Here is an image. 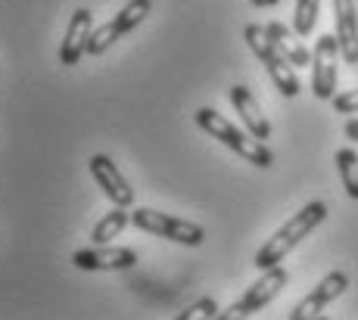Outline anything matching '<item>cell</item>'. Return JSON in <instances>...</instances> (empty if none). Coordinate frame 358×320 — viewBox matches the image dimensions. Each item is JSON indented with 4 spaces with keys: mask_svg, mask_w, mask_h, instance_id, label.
I'll list each match as a JSON object with an SVG mask.
<instances>
[{
    "mask_svg": "<svg viewBox=\"0 0 358 320\" xmlns=\"http://www.w3.org/2000/svg\"><path fill=\"white\" fill-rule=\"evenodd\" d=\"M327 218V206L324 202H308L306 208H299L290 221L284 224V227L278 230L274 236H268L265 246L256 252V258H252V264H256L259 271H268V268H278L280 261H284L290 252L299 246L302 240H306L308 234H312L318 224H324Z\"/></svg>",
    "mask_w": 358,
    "mask_h": 320,
    "instance_id": "6da1fadb",
    "label": "cell"
},
{
    "mask_svg": "<svg viewBox=\"0 0 358 320\" xmlns=\"http://www.w3.org/2000/svg\"><path fill=\"white\" fill-rule=\"evenodd\" d=\"M194 119H196V125L203 128L206 134H209V137H215L218 143H224V146H228L231 153H237L240 159H246L250 165H256V168H268V165L274 162L271 149H268L265 143H259L256 137L243 134L237 125H231V121L224 119L222 112H215V109H209V106L196 109Z\"/></svg>",
    "mask_w": 358,
    "mask_h": 320,
    "instance_id": "7a4b0ae2",
    "label": "cell"
},
{
    "mask_svg": "<svg viewBox=\"0 0 358 320\" xmlns=\"http://www.w3.org/2000/svg\"><path fill=\"white\" fill-rule=\"evenodd\" d=\"M243 38H246V44H250V50L256 53V56L262 59V66H265V72L271 75V81H274V87H278L284 97H296L299 93V78H296V72H293V66L287 63L284 56L278 53V47L271 44V38H268V31H265V25H246L243 29Z\"/></svg>",
    "mask_w": 358,
    "mask_h": 320,
    "instance_id": "3957f363",
    "label": "cell"
},
{
    "mask_svg": "<svg viewBox=\"0 0 358 320\" xmlns=\"http://www.w3.org/2000/svg\"><path fill=\"white\" fill-rule=\"evenodd\" d=\"M131 224L143 234L162 236V240L181 243V246H199L206 240V230L194 221H181V218H171L165 212H156V208H134L131 212Z\"/></svg>",
    "mask_w": 358,
    "mask_h": 320,
    "instance_id": "277c9868",
    "label": "cell"
},
{
    "mask_svg": "<svg viewBox=\"0 0 358 320\" xmlns=\"http://www.w3.org/2000/svg\"><path fill=\"white\" fill-rule=\"evenodd\" d=\"M336 63H340L336 35H321L312 53V91L318 100L336 97Z\"/></svg>",
    "mask_w": 358,
    "mask_h": 320,
    "instance_id": "5b68a950",
    "label": "cell"
},
{
    "mask_svg": "<svg viewBox=\"0 0 358 320\" xmlns=\"http://www.w3.org/2000/svg\"><path fill=\"white\" fill-rule=\"evenodd\" d=\"M346 289H349V277L343 274V271H330L324 280L315 286V289L290 311V320H318V317H324L321 311H324L334 298H340Z\"/></svg>",
    "mask_w": 358,
    "mask_h": 320,
    "instance_id": "8992f818",
    "label": "cell"
},
{
    "mask_svg": "<svg viewBox=\"0 0 358 320\" xmlns=\"http://www.w3.org/2000/svg\"><path fill=\"white\" fill-rule=\"evenodd\" d=\"M72 264L78 271H128L137 264V255L125 246H91L75 252Z\"/></svg>",
    "mask_w": 358,
    "mask_h": 320,
    "instance_id": "52a82bcc",
    "label": "cell"
},
{
    "mask_svg": "<svg viewBox=\"0 0 358 320\" xmlns=\"http://www.w3.org/2000/svg\"><path fill=\"white\" fill-rule=\"evenodd\" d=\"M91 178L97 181V187L103 190V193L113 199V206H119V208H128L131 202H134V190L128 187V181L122 178V172L115 168V162L109 159V155H91Z\"/></svg>",
    "mask_w": 358,
    "mask_h": 320,
    "instance_id": "ba28073f",
    "label": "cell"
},
{
    "mask_svg": "<svg viewBox=\"0 0 358 320\" xmlns=\"http://www.w3.org/2000/svg\"><path fill=\"white\" fill-rule=\"evenodd\" d=\"M334 19L343 63L358 66V0H334Z\"/></svg>",
    "mask_w": 358,
    "mask_h": 320,
    "instance_id": "9c48e42d",
    "label": "cell"
},
{
    "mask_svg": "<svg viewBox=\"0 0 358 320\" xmlns=\"http://www.w3.org/2000/svg\"><path fill=\"white\" fill-rule=\"evenodd\" d=\"M91 31H94V13L81 6V10H75L72 19H69L63 47H59V63L63 66H78V59L85 56V47H87Z\"/></svg>",
    "mask_w": 358,
    "mask_h": 320,
    "instance_id": "30bf717a",
    "label": "cell"
},
{
    "mask_svg": "<svg viewBox=\"0 0 358 320\" xmlns=\"http://www.w3.org/2000/svg\"><path fill=\"white\" fill-rule=\"evenodd\" d=\"M287 280H290V277H287V271L280 268V264H278V268L262 271V277L243 292V298H240V302L246 305V311H250V314H256V311H262L265 305H271L274 298L280 296V289L287 286Z\"/></svg>",
    "mask_w": 358,
    "mask_h": 320,
    "instance_id": "8fae6325",
    "label": "cell"
},
{
    "mask_svg": "<svg viewBox=\"0 0 358 320\" xmlns=\"http://www.w3.org/2000/svg\"><path fill=\"white\" fill-rule=\"evenodd\" d=\"M231 103L234 109L240 112V121L246 125V131H250V137H256L259 143H265L268 137H271V125H268V119H265V112L259 109L256 103V97L250 93V87H243V84H234L231 87Z\"/></svg>",
    "mask_w": 358,
    "mask_h": 320,
    "instance_id": "7c38bea8",
    "label": "cell"
},
{
    "mask_svg": "<svg viewBox=\"0 0 358 320\" xmlns=\"http://www.w3.org/2000/svg\"><path fill=\"white\" fill-rule=\"evenodd\" d=\"M265 31H268V38H271V44L278 47V53L293 66V69L296 66H299V69L302 66H312V53L306 50V44L299 40V35L287 29L284 22H268Z\"/></svg>",
    "mask_w": 358,
    "mask_h": 320,
    "instance_id": "4fadbf2b",
    "label": "cell"
},
{
    "mask_svg": "<svg viewBox=\"0 0 358 320\" xmlns=\"http://www.w3.org/2000/svg\"><path fill=\"white\" fill-rule=\"evenodd\" d=\"M128 221H131V212H125V208L115 206L113 212H106L97 224H94L91 243H94V246H109V240H113V236H119L122 230L128 227Z\"/></svg>",
    "mask_w": 358,
    "mask_h": 320,
    "instance_id": "5bb4252c",
    "label": "cell"
},
{
    "mask_svg": "<svg viewBox=\"0 0 358 320\" xmlns=\"http://www.w3.org/2000/svg\"><path fill=\"white\" fill-rule=\"evenodd\" d=\"M150 0H128L125 6H122V13H115V19H113V25H115V31H119V38L122 35H128V31H134L137 25L147 19V13H150Z\"/></svg>",
    "mask_w": 358,
    "mask_h": 320,
    "instance_id": "9a60e30c",
    "label": "cell"
},
{
    "mask_svg": "<svg viewBox=\"0 0 358 320\" xmlns=\"http://www.w3.org/2000/svg\"><path fill=\"white\" fill-rule=\"evenodd\" d=\"M336 172H340V181L346 187V193L358 199V153L355 149H340L336 153Z\"/></svg>",
    "mask_w": 358,
    "mask_h": 320,
    "instance_id": "2e32d148",
    "label": "cell"
},
{
    "mask_svg": "<svg viewBox=\"0 0 358 320\" xmlns=\"http://www.w3.org/2000/svg\"><path fill=\"white\" fill-rule=\"evenodd\" d=\"M318 10H321V0H296V13H293V29L299 38L312 35L315 22H318Z\"/></svg>",
    "mask_w": 358,
    "mask_h": 320,
    "instance_id": "e0dca14e",
    "label": "cell"
},
{
    "mask_svg": "<svg viewBox=\"0 0 358 320\" xmlns=\"http://www.w3.org/2000/svg\"><path fill=\"white\" fill-rule=\"evenodd\" d=\"M115 40H119V31H115V25H113V22H106V25H100V29H94V31H91L85 53H91V56H100V53H106L109 47L115 44Z\"/></svg>",
    "mask_w": 358,
    "mask_h": 320,
    "instance_id": "ac0fdd59",
    "label": "cell"
},
{
    "mask_svg": "<svg viewBox=\"0 0 358 320\" xmlns=\"http://www.w3.org/2000/svg\"><path fill=\"white\" fill-rule=\"evenodd\" d=\"M218 302L212 296H203V298H196L194 305H187V308L181 311L175 320H215V314H218Z\"/></svg>",
    "mask_w": 358,
    "mask_h": 320,
    "instance_id": "d6986e66",
    "label": "cell"
},
{
    "mask_svg": "<svg viewBox=\"0 0 358 320\" xmlns=\"http://www.w3.org/2000/svg\"><path fill=\"white\" fill-rule=\"evenodd\" d=\"M330 103H334V109L340 115H352V112H358V87L355 91H346V93H336L334 100H330Z\"/></svg>",
    "mask_w": 358,
    "mask_h": 320,
    "instance_id": "ffe728a7",
    "label": "cell"
},
{
    "mask_svg": "<svg viewBox=\"0 0 358 320\" xmlns=\"http://www.w3.org/2000/svg\"><path fill=\"white\" fill-rule=\"evenodd\" d=\"M246 317H250V311H246L243 302H234L231 308H224L215 314V320H246Z\"/></svg>",
    "mask_w": 358,
    "mask_h": 320,
    "instance_id": "44dd1931",
    "label": "cell"
},
{
    "mask_svg": "<svg viewBox=\"0 0 358 320\" xmlns=\"http://www.w3.org/2000/svg\"><path fill=\"white\" fill-rule=\"evenodd\" d=\"M343 134H346L349 140H355L358 143V119H352V121H346V128H343Z\"/></svg>",
    "mask_w": 358,
    "mask_h": 320,
    "instance_id": "7402d4cb",
    "label": "cell"
},
{
    "mask_svg": "<svg viewBox=\"0 0 358 320\" xmlns=\"http://www.w3.org/2000/svg\"><path fill=\"white\" fill-rule=\"evenodd\" d=\"M252 6H259V10H265V6H278V0H252Z\"/></svg>",
    "mask_w": 358,
    "mask_h": 320,
    "instance_id": "603a6c76",
    "label": "cell"
},
{
    "mask_svg": "<svg viewBox=\"0 0 358 320\" xmlns=\"http://www.w3.org/2000/svg\"><path fill=\"white\" fill-rule=\"evenodd\" d=\"M318 320H327V317H318Z\"/></svg>",
    "mask_w": 358,
    "mask_h": 320,
    "instance_id": "cb8c5ba5",
    "label": "cell"
}]
</instances>
